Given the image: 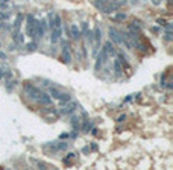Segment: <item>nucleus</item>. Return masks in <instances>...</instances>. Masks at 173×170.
I'll list each match as a JSON object with an SVG mask.
<instances>
[{
    "mask_svg": "<svg viewBox=\"0 0 173 170\" xmlns=\"http://www.w3.org/2000/svg\"><path fill=\"white\" fill-rule=\"evenodd\" d=\"M41 105H50L52 103V97H50V94H47V93H40V96H38V99H36Z\"/></svg>",
    "mask_w": 173,
    "mask_h": 170,
    "instance_id": "obj_10",
    "label": "nucleus"
},
{
    "mask_svg": "<svg viewBox=\"0 0 173 170\" xmlns=\"http://www.w3.org/2000/svg\"><path fill=\"white\" fill-rule=\"evenodd\" d=\"M0 59H6V53L5 52H0Z\"/></svg>",
    "mask_w": 173,
    "mask_h": 170,
    "instance_id": "obj_25",
    "label": "nucleus"
},
{
    "mask_svg": "<svg viewBox=\"0 0 173 170\" xmlns=\"http://www.w3.org/2000/svg\"><path fill=\"white\" fill-rule=\"evenodd\" d=\"M62 62H64V64H70V62H71L70 49H62Z\"/></svg>",
    "mask_w": 173,
    "mask_h": 170,
    "instance_id": "obj_15",
    "label": "nucleus"
},
{
    "mask_svg": "<svg viewBox=\"0 0 173 170\" xmlns=\"http://www.w3.org/2000/svg\"><path fill=\"white\" fill-rule=\"evenodd\" d=\"M9 17V14L8 12H0V20H6Z\"/></svg>",
    "mask_w": 173,
    "mask_h": 170,
    "instance_id": "obj_23",
    "label": "nucleus"
},
{
    "mask_svg": "<svg viewBox=\"0 0 173 170\" xmlns=\"http://www.w3.org/2000/svg\"><path fill=\"white\" fill-rule=\"evenodd\" d=\"M2 79H3V70L0 68V81H2Z\"/></svg>",
    "mask_w": 173,
    "mask_h": 170,
    "instance_id": "obj_29",
    "label": "nucleus"
},
{
    "mask_svg": "<svg viewBox=\"0 0 173 170\" xmlns=\"http://www.w3.org/2000/svg\"><path fill=\"white\" fill-rule=\"evenodd\" d=\"M82 37V34H81V29L76 26V24H71L70 26V38H73V39H79V38Z\"/></svg>",
    "mask_w": 173,
    "mask_h": 170,
    "instance_id": "obj_9",
    "label": "nucleus"
},
{
    "mask_svg": "<svg viewBox=\"0 0 173 170\" xmlns=\"http://www.w3.org/2000/svg\"><path fill=\"white\" fill-rule=\"evenodd\" d=\"M102 50H103L108 56L116 55V47H114V43H112V41H106L103 44V47H102Z\"/></svg>",
    "mask_w": 173,
    "mask_h": 170,
    "instance_id": "obj_7",
    "label": "nucleus"
},
{
    "mask_svg": "<svg viewBox=\"0 0 173 170\" xmlns=\"http://www.w3.org/2000/svg\"><path fill=\"white\" fill-rule=\"evenodd\" d=\"M24 91L27 93V96L31 97V99H38V96H40V88H36L35 85H32V84H29V82H26L24 84Z\"/></svg>",
    "mask_w": 173,
    "mask_h": 170,
    "instance_id": "obj_4",
    "label": "nucleus"
},
{
    "mask_svg": "<svg viewBox=\"0 0 173 170\" xmlns=\"http://www.w3.org/2000/svg\"><path fill=\"white\" fill-rule=\"evenodd\" d=\"M82 152H84V153H88V152H90V149H88V147H84V149H82Z\"/></svg>",
    "mask_w": 173,
    "mask_h": 170,
    "instance_id": "obj_28",
    "label": "nucleus"
},
{
    "mask_svg": "<svg viewBox=\"0 0 173 170\" xmlns=\"http://www.w3.org/2000/svg\"><path fill=\"white\" fill-rule=\"evenodd\" d=\"M49 94H50V97L56 99V100H59L61 103H67L69 100H71V96H70L69 93L61 91V90H59V88H56V87H50V88H49Z\"/></svg>",
    "mask_w": 173,
    "mask_h": 170,
    "instance_id": "obj_1",
    "label": "nucleus"
},
{
    "mask_svg": "<svg viewBox=\"0 0 173 170\" xmlns=\"http://www.w3.org/2000/svg\"><path fill=\"white\" fill-rule=\"evenodd\" d=\"M26 50H27V52H35V50H36V43L32 41V43L26 44Z\"/></svg>",
    "mask_w": 173,
    "mask_h": 170,
    "instance_id": "obj_21",
    "label": "nucleus"
},
{
    "mask_svg": "<svg viewBox=\"0 0 173 170\" xmlns=\"http://www.w3.org/2000/svg\"><path fill=\"white\" fill-rule=\"evenodd\" d=\"M124 120H126V115H120L117 122H119V123H121V122H124Z\"/></svg>",
    "mask_w": 173,
    "mask_h": 170,
    "instance_id": "obj_24",
    "label": "nucleus"
},
{
    "mask_svg": "<svg viewBox=\"0 0 173 170\" xmlns=\"http://www.w3.org/2000/svg\"><path fill=\"white\" fill-rule=\"evenodd\" d=\"M61 35H62V27H55V29H52L50 41H52L53 44H55V43H58V41L61 39Z\"/></svg>",
    "mask_w": 173,
    "mask_h": 170,
    "instance_id": "obj_8",
    "label": "nucleus"
},
{
    "mask_svg": "<svg viewBox=\"0 0 173 170\" xmlns=\"http://www.w3.org/2000/svg\"><path fill=\"white\" fill-rule=\"evenodd\" d=\"M117 58H119V61H120L123 65H126V64H128V61H126V56H124V55H123L121 52H119V53H117Z\"/></svg>",
    "mask_w": 173,
    "mask_h": 170,
    "instance_id": "obj_22",
    "label": "nucleus"
},
{
    "mask_svg": "<svg viewBox=\"0 0 173 170\" xmlns=\"http://www.w3.org/2000/svg\"><path fill=\"white\" fill-rule=\"evenodd\" d=\"M32 163H34L38 169H50V164H47V163H44V161H40V160H32Z\"/></svg>",
    "mask_w": 173,
    "mask_h": 170,
    "instance_id": "obj_17",
    "label": "nucleus"
},
{
    "mask_svg": "<svg viewBox=\"0 0 173 170\" xmlns=\"http://www.w3.org/2000/svg\"><path fill=\"white\" fill-rule=\"evenodd\" d=\"M74 158H76V155H74V153H69V155H67V158L64 160V164H65V166H71V160H74Z\"/></svg>",
    "mask_w": 173,
    "mask_h": 170,
    "instance_id": "obj_19",
    "label": "nucleus"
},
{
    "mask_svg": "<svg viewBox=\"0 0 173 170\" xmlns=\"http://www.w3.org/2000/svg\"><path fill=\"white\" fill-rule=\"evenodd\" d=\"M112 20H114V21H124V20H126V14H123V12L116 14V15L112 17Z\"/></svg>",
    "mask_w": 173,
    "mask_h": 170,
    "instance_id": "obj_20",
    "label": "nucleus"
},
{
    "mask_svg": "<svg viewBox=\"0 0 173 170\" xmlns=\"http://www.w3.org/2000/svg\"><path fill=\"white\" fill-rule=\"evenodd\" d=\"M91 149H93V151H97V144H96V143H91Z\"/></svg>",
    "mask_w": 173,
    "mask_h": 170,
    "instance_id": "obj_26",
    "label": "nucleus"
},
{
    "mask_svg": "<svg viewBox=\"0 0 173 170\" xmlns=\"http://www.w3.org/2000/svg\"><path fill=\"white\" fill-rule=\"evenodd\" d=\"M71 126H73V129H81V117H78V115H71Z\"/></svg>",
    "mask_w": 173,
    "mask_h": 170,
    "instance_id": "obj_14",
    "label": "nucleus"
},
{
    "mask_svg": "<svg viewBox=\"0 0 173 170\" xmlns=\"http://www.w3.org/2000/svg\"><path fill=\"white\" fill-rule=\"evenodd\" d=\"M109 38L114 44H121V32H119L116 27H109Z\"/></svg>",
    "mask_w": 173,
    "mask_h": 170,
    "instance_id": "obj_6",
    "label": "nucleus"
},
{
    "mask_svg": "<svg viewBox=\"0 0 173 170\" xmlns=\"http://www.w3.org/2000/svg\"><path fill=\"white\" fill-rule=\"evenodd\" d=\"M2 2H9V0H2Z\"/></svg>",
    "mask_w": 173,
    "mask_h": 170,
    "instance_id": "obj_30",
    "label": "nucleus"
},
{
    "mask_svg": "<svg viewBox=\"0 0 173 170\" xmlns=\"http://www.w3.org/2000/svg\"><path fill=\"white\" fill-rule=\"evenodd\" d=\"M94 5L102 11L105 14H109V12H114V11H117V8H119V5H112V3H106L105 0H96L94 2Z\"/></svg>",
    "mask_w": 173,
    "mask_h": 170,
    "instance_id": "obj_2",
    "label": "nucleus"
},
{
    "mask_svg": "<svg viewBox=\"0 0 173 170\" xmlns=\"http://www.w3.org/2000/svg\"><path fill=\"white\" fill-rule=\"evenodd\" d=\"M70 135L69 134H61V138H62V140H64V138H69Z\"/></svg>",
    "mask_w": 173,
    "mask_h": 170,
    "instance_id": "obj_27",
    "label": "nucleus"
},
{
    "mask_svg": "<svg viewBox=\"0 0 173 170\" xmlns=\"http://www.w3.org/2000/svg\"><path fill=\"white\" fill-rule=\"evenodd\" d=\"M67 147H69V144H67L65 141L56 143L55 146H52V144H50V149H52V151H67Z\"/></svg>",
    "mask_w": 173,
    "mask_h": 170,
    "instance_id": "obj_13",
    "label": "nucleus"
},
{
    "mask_svg": "<svg viewBox=\"0 0 173 170\" xmlns=\"http://www.w3.org/2000/svg\"><path fill=\"white\" fill-rule=\"evenodd\" d=\"M26 29H27V35L31 38H34L35 39V26H36V21L38 20L35 19L32 14H27V17H26Z\"/></svg>",
    "mask_w": 173,
    "mask_h": 170,
    "instance_id": "obj_3",
    "label": "nucleus"
},
{
    "mask_svg": "<svg viewBox=\"0 0 173 170\" xmlns=\"http://www.w3.org/2000/svg\"><path fill=\"white\" fill-rule=\"evenodd\" d=\"M61 23H62L61 15L55 14V15H53V19H52V23H49V26H50V29H55V27H61Z\"/></svg>",
    "mask_w": 173,
    "mask_h": 170,
    "instance_id": "obj_11",
    "label": "nucleus"
},
{
    "mask_svg": "<svg viewBox=\"0 0 173 170\" xmlns=\"http://www.w3.org/2000/svg\"><path fill=\"white\" fill-rule=\"evenodd\" d=\"M17 85V81H9V79H6V84H5V87H6V91L8 93H11L12 90H14V87Z\"/></svg>",
    "mask_w": 173,
    "mask_h": 170,
    "instance_id": "obj_18",
    "label": "nucleus"
},
{
    "mask_svg": "<svg viewBox=\"0 0 173 170\" xmlns=\"http://www.w3.org/2000/svg\"><path fill=\"white\" fill-rule=\"evenodd\" d=\"M76 106H78V103L76 102H67V103H64V106H62V110H61V114L62 115H69V114H73L76 111Z\"/></svg>",
    "mask_w": 173,
    "mask_h": 170,
    "instance_id": "obj_5",
    "label": "nucleus"
},
{
    "mask_svg": "<svg viewBox=\"0 0 173 170\" xmlns=\"http://www.w3.org/2000/svg\"><path fill=\"white\" fill-rule=\"evenodd\" d=\"M112 65H114V70H116V75L120 76L123 73V64H121L119 59H116L114 62H112Z\"/></svg>",
    "mask_w": 173,
    "mask_h": 170,
    "instance_id": "obj_16",
    "label": "nucleus"
},
{
    "mask_svg": "<svg viewBox=\"0 0 173 170\" xmlns=\"http://www.w3.org/2000/svg\"><path fill=\"white\" fill-rule=\"evenodd\" d=\"M23 20H24V15H23V14H18V15H17V20H15V23H14V34H17L18 31H20Z\"/></svg>",
    "mask_w": 173,
    "mask_h": 170,
    "instance_id": "obj_12",
    "label": "nucleus"
}]
</instances>
